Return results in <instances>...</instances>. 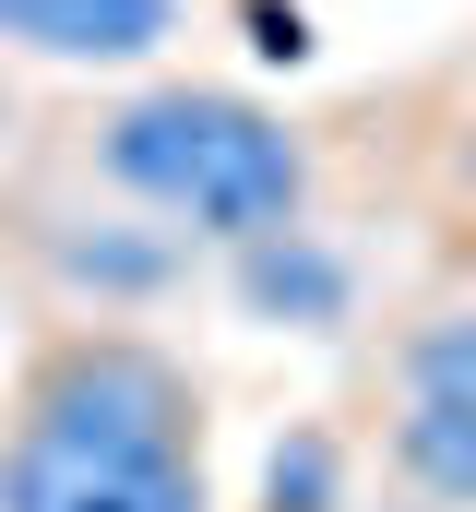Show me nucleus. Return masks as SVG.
<instances>
[{"label":"nucleus","instance_id":"nucleus-4","mask_svg":"<svg viewBox=\"0 0 476 512\" xmlns=\"http://www.w3.org/2000/svg\"><path fill=\"white\" fill-rule=\"evenodd\" d=\"M12 251L36 262V286L60 310H108V322H143V310H167L191 286V239L155 227V215H131L119 191L108 203H60V191L12 203Z\"/></svg>","mask_w":476,"mask_h":512},{"label":"nucleus","instance_id":"nucleus-3","mask_svg":"<svg viewBox=\"0 0 476 512\" xmlns=\"http://www.w3.org/2000/svg\"><path fill=\"white\" fill-rule=\"evenodd\" d=\"M0 512H215V477L191 441L0 417Z\"/></svg>","mask_w":476,"mask_h":512},{"label":"nucleus","instance_id":"nucleus-9","mask_svg":"<svg viewBox=\"0 0 476 512\" xmlns=\"http://www.w3.org/2000/svg\"><path fill=\"white\" fill-rule=\"evenodd\" d=\"M250 48H262V60H310V24H298V12H274V0H262V12H250Z\"/></svg>","mask_w":476,"mask_h":512},{"label":"nucleus","instance_id":"nucleus-6","mask_svg":"<svg viewBox=\"0 0 476 512\" xmlns=\"http://www.w3.org/2000/svg\"><path fill=\"white\" fill-rule=\"evenodd\" d=\"M179 0H0V48L60 60V72H143L167 60Z\"/></svg>","mask_w":476,"mask_h":512},{"label":"nucleus","instance_id":"nucleus-7","mask_svg":"<svg viewBox=\"0 0 476 512\" xmlns=\"http://www.w3.org/2000/svg\"><path fill=\"white\" fill-rule=\"evenodd\" d=\"M250 512H346V441L322 417H298L274 453H262V501Z\"/></svg>","mask_w":476,"mask_h":512},{"label":"nucleus","instance_id":"nucleus-11","mask_svg":"<svg viewBox=\"0 0 476 512\" xmlns=\"http://www.w3.org/2000/svg\"><path fill=\"white\" fill-rule=\"evenodd\" d=\"M393 512H417V501H393Z\"/></svg>","mask_w":476,"mask_h":512},{"label":"nucleus","instance_id":"nucleus-2","mask_svg":"<svg viewBox=\"0 0 476 512\" xmlns=\"http://www.w3.org/2000/svg\"><path fill=\"white\" fill-rule=\"evenodd\" d=\"M381 477L417 512H476V298H441L381 358Z\"/></svg>","mask_w":476,"mask_h":512},{"label":"nucleus","instance_id":"nucleus-5","mask_svg":"<svg viewBox=\"0 0 476 512\" xmlns=\"http://www.w3.org/2000/svg\"><path fill=\"white\" fill-rule=\"evenodd\" d=\"M227 298L262 334H346L357 322V262L298 215V227H262V239L227 251Z\"/></svg>","mask_w":476,"mask_h":512},{"label":"nucleus","instance_id":"nucleus-1","mask_svg":"<svg viewBox=\"0 0 476 512\" xmlns=\"http://www.w3.org/2000/svg\"><path fill=\"white\" fill-rule=\"evenodd\" d=\"M72 167H84V191H119L131 215L179 227L191 251H238L262 227H298L322 191V155L286 108H262L238 84H191V72L119 84L84 120Z\"/></svg>","mask_w":476,"mask_h":512},{"label":"nucleus","instance_id":"nucleus-8","mask_svg":"<svg viewBox=\"0 0 476 512\" xmlns=\"http://www.w3.org/2000/svg\"><path fill=\"white\" fill-rule=\"evenodd\" d=\"M429 167H441V203L476 227V60L453 72V96H441V120H429Z\"/></svg>","mask_w":476,"mask_h":512},{"label":"nucleus","instance_id":"nucleus-10","mask_svg":"<svg viewBox=\"0 0 476 512\" xmlns=\"http://www.w3.org/2000/svg\"><path fill=\"white\" fill-rule=\"evenodd\" d=\"M0 143H12V72H0Z\"/></svg>","mask_w":476,"mask_h":512}]
</instances>
